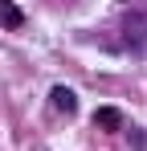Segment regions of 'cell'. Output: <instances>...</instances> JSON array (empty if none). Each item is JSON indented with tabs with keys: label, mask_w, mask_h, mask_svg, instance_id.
I'll list each match as a JSON object with an SVG mask.
<instances>
[{
	"label": "cell",
	"mask_w": 147,
	"mask_h": 151,
	"mask_svg": "<svg viewBox=\"0 0 147 151\" xmlns=\"http://www.w3.org/2000/svg\"><path fill=\"white\" fill-rule=\"evenodd\" d=\"M122 29H127V45L131 49H143V8H131L127 21H122Z\"/></svg>",
	"instance_id": "obj_1"
},
{
	"label": "cell",
	"mask_w": 147,
	"mask_h": 151,
	"mask_svg": "<svg viewBox=\"0 0 147 151\" xmlns=\"http://www.w3.org/2000/svg\"><path fill=\"white\" fill-rule=\"evenodd\" d=\"M49 98H53V110H61V114H74V110H78V98H74L70 86H53Z\"/></svg>",
	"instance_id": "obj_2"
},
{
	"label": "cell",
	"mask_w": 147,
	"mask_h": 151,
	"mask_svg": "<svg viewBox=\"0 0 147 151\" xmlns=\"http://www.w3.org/2000/svg\"><path fill=\"white\" fill-rule=\"evenodd\" d=\"M0 25H24V12L17 8V4H8V0H0Z\"/></svg>",
	"instance_id": "obj_3"
},
{
	"label": "cell",
	"mask_w": 147,
	"mask_h": 151,
	"mask_svg": "<svg viewBox=\"0 0 147 151\" xmlns=\"http://www.w3.org/2000/svg\"><path fill=\"white\" fill-rule=\"evenodd\" d=\"M94 119H98V127H115L119 123V110H98Z\"/></svg>",
	"instance_id": "obj_4"
}]
</instances>
